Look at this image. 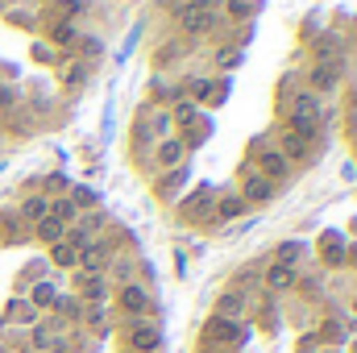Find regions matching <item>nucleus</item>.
I'll return each mask as SVG.
<instances>
[{
    "label": "nucleus",
    "mask_w": 357,
    "mask_h": 353,
    "mask_svg": "<svg viewBox=\"0 0 357 353\" xmlns=\"http://www.w3.org/2000/svg\"><path fill=\"white\" fill-rule=\"evenodd\" d=\"M104 278H108L112 287H125V283L137 278V262H133L129 254H112V262H108V270H104Z\"/></svg>",
    "instance_id": "nucleus-17"
},
{
    "label": "nucleus",
    "mask_w": 357,
    "mask_h": 353,
    "mask_svg": "<svg viewBox=\"0 0 357 353\" xmlns=\"http://www.w3.org/2000/svg\"><path fill=\"white\" fill-rule=\"evenodd\" d=\"M274 150H278L291 167L312 158V142H303V137H295V133H287V129H278V146H274Z\"/></svg>",
    "instance_id": "nucleus-14"
},
{
    "label": "nucleus",
    "mask_w": 357,
    "mask_h": 353,
    "mask_svg": "<svg viewBox=\"0 0 357 353\" xmlns=\"http://www.w3.org/2000/svg\"><path fill=\"white\" fill-rule=\"evenodd\" d=\"M46 33H50V46H63V50H71L79 42V25L75 21H63V17H50L46 21Z\"/></svg>",
    "instance_id": "nucleus-16"
},
{
    "label": "nucleus",
    "mask_w": 357,
    "mask_h": 353,
    "mask_svg": "<svg viewBox=\"0 0 357 353\" xmlns=\"http://www.w3.org/2000/svg\"><path fill=\"white\" fill-rule=\"evenodd\" d=\"M316 250H320V262L324 266H345V250H349V246H345L341 233H324Z\"/></svg>",
    "instance_id": "nucleus-18"
},
{
    "label": "nucleus",
    "mask_w": 357,
    "mask_h": 353,
    "mask_svg": "<svg viewBox=\"0 0 357 353\" xmlns=\"http://www.w3.org/2000/svg\"><path fill=\"white\" fill-rule=\"evenodd\" d=\"M150 308H154V295H150V287H146L142 278L116 287V312H121L125 320H146Z\"/></svg>",
    "instance_id": "nucleus-2"
},
{
    "label": "nucleus",
    "mask_w": 357,
    "mask_h": 353,
    "mask_svg": "<svg viewBox=\"0 0 357 353\" xmlns=\"http://www.w3.org/2000/svg\"><path fill=\"white\" fill-rule=\"evenodd\" d=\"M54 312H63V316H84V303H79L75 295H59V303H54Z\"/></svg>",
    "instance_id": "nucleus-35"
},
{
    "label": "nucleus",
    "mask_w": 357,
    "mask_h": 353,
    "mask_svg": "<svg viewBox=\"0 0 357 353\" xmlns=\"http://www.w3.org/2000/svg\"><path fill=\"white\" fill-rule=\"evenodd\" d=\"M17 108H21V96H17V88L0 84V112H17Z\"/></svg>",
    "instance_id": "nucleus-34"
},
{
    "label": "nucleus",
    "mask_w": 357,
    "mask_h": 353,
    "mask_svg": "<svg viewBox=\"0 0 357 353\" xmlns=\"http://www.w3.org/2000/svg\"><path fill=\"white\" fill-rule=\"evenodd\" d=\"M171 125H178L183 133L195 129V125H199V104H191V100H175V104H171Z\"/></svg>",
    "instance_id": "nucleus-22"
},
{
    "label": "nucleus",
    "mask_w": 357,
    "mask_h": 353,
    "mask_svg": "<svg viewBox=\"0 0 357 353\" xmlns=\"http://www.w3.org/2000/svg\"><path fill=\"white\" fill-rule=\"evenodd\" d=\"M75 299L79 303H104L108 299V278L104 274H75Z\"/></svg>",
    "instance_id": "nucleus-11"
},
{
    "label": "nucleus",
    "mask_w": 357,
    "mask_h": 353,
    "mask_svg": "<svg viewBox=\"0 0 357 353\" xmlns=\"http://www.w3.org/2000/svg\"><path fill=\"white\" fill-rule=\"evenodd\" d=\"M237 179H241V191H237V195L245 200V208H266L270 200H274V191H278V187H274L270 179H262V175H258V171H254L250 163H241V171H237Z\"/></svg>",
    "instance_id": "nucleus-4"
},
{
    "label": "nucleus",
    "mask_w": 357,
    "mask_h": 353,
    "mask_svg": "<svg viewBox=\"0 0 357 353\" xmlns=\"http://www.w3.org/2000/svg\"><path fill=\"white\" fill-rule=\"evenodd\" d=\"M187 8H199V13H216L220 8V0H183Z\"/></svg>",
    "instance_id": "nucleus-38"
},
{
    "label": "nucleus",
    "mask_w": 357,
    "mask_h": 353,
    "mask_svg": "<svg viewBox=\"0 0 357 353\" xmlns=\"http://www.w3.org/2000/svg\"><path fill=\"white\" fill-rule=\"evenodd\" d=\"M316 345H320L316 337H303V341H299V353H312V350H316Z\"/></svg>",
    "instance_id": "nucleus-39"
},
{
    "label": "nucleus",
    "mask_w": 357,
    "mask_h": 353,
    "mask_svg": "<svg viewBox=\"0 0 357 353\" xmlns=\"http://www.w3.org/2000/svg\"><path fill=\"white\" fill-rule=\"evenodd\" d=\"M183 179H187V171H183V167H175V171H167V175L158 179V183H154V191H158V195H162V200H167V195H171V191H175L178 183H183Z\"/></svg>",
    "instance_id": "nucleus-32"
},
{
    "label": "nucleus",
    "mask_w": 357,
    "mask_h": 353,
    "mask_svg": "<svg viewBox=\"0 0 357 353\" xmlns=\"http://www.w3.org/2000/svg\"><path fill=\"white\" fill-rule=\"evenodd\" d=\"M199 353H229V350H199Z\"/></svg>",
    "instance_id": "nucleus-41"
},
{
    "label": "nucleus",
    "mask_w": 357,
    "mask_h": 353,
    "mask_svg": "<svg viewBox=\"0 0 357 353\" xmlns=\"http://www.w3.org/2000/svg\"><path fill=\"white\" fill-rule=\"evenodd\" d=\"M17 216H21V225H38V220H46L50 216V195L46 191H33V195H25L21 204H17Z\"/></svg>",
    "instance_id": "nucleus-13"
},
{
    "label": "nucleus",
    "mask_w": 357,
    "mask_h": 353,
    "mask_svg": "<svg viewBox=\"0 0 357 353\" xmlns=\"http://www.w3.org/2000/svg\"><path fill=\"white\" fill-rule=\"evenodd\" d=\"M225 4V17L229 21H250L258 13V0H220Z\"/></svg>",
    "instance_id": "nucleus-30"
},
{
    "label": "nucleus",
    "mask_w": 357,
    "mask_h": 353,
    "mask_svg": "<svg viewBox=\"0 0 357 353\" xmlns=\"http://www.w3.org/2000/svg\"><path fill=\"white\" fill-rule=\"evenodd\" d=\"M29 54H33V63H46V67H59V50H54L50 42H33V46H29Z\"/></svg>",
    "instance_id": "nucleus-33"
},
{
    "label": "nucleus",
    "mask_w": 357,
    "mask_h": 353,
    "mask_svg": "<svg viewBox=\"0 0 357 353\" xmlns=\"http://www.w3.org/2000/svg\"><path fill=\"white\" fill-rule=\"evenodd\" d=\"M212 204H216V200H212V187H199V191L183 204V216L195 220V225H204V212H212Z\"/></svg>",
    "instance_id": "nucleus-21"
},
{
    "label": "nucleus",
    "mask_w": 357,
    "mask_h": 353,
    "mask_svg": "<svg viewBox=\"0 0 357 353\" xmlns=\"http://www.w3.org/2000/svg\"><path fill=\"white\" fill-rule=\"evenodd\" d=\"M175 59H183V42H178V38H171L167 46H158V50H154V59H150V63H154V71H167Z\"/></svg>",
    "instance_id": "nucleus-29"
},
{
    "label": "nucleus",
    "mask_w": 357,
    "mask_h": 353,
    "mask_svg": "<svg viewBox=\"0 0 357 353\" xmlns=\"http://www.w3.org/2000/svg\"><path fill=\"white\" fill-rule=\"evenodd\" d=\"M88 13H91V0H54V17H63V21H79Z\"/></svg>",
    "instance_id": "nucleus-28"
},
{
    "label": "nucleus",
    "mask_w": 357,
    "mask_h": 353,
    "mask_svg": "<svg viewBox=\"0 0 357 353\" xmlns=\"http://www.w3.org/2000/svg\"><path fill=\"white\" fill-rule=\"evenodd\" d=\"M250 337V324L241 320H225V316H208L199 329V350H237Z\"/></svg>",
    "instance_id": "nucleus-1"
},
{
    "label": "nucleus",
    "mask_w": 357,
    "mask_h": 353,
    "mask_svg": "<svg viewBox=\"0 0 357 353\" xmlns=\"http://www.w3.org/2000/svg\"><path fill=\"white\" fill-rule=\"evenodd\" d=\"M250 308H254V295H250V291H237V287H229V291L216 299L212 316H225V320H241V324H245Z\"/></svg>",
    "instance_id": "nucleus-9"
},
{
    "label": "nucleus",
    "mask_w": 357,
    "mask_h": 353,
    "mask_svg": "<svg viewBox=\"0 0 357 353\" xmlns=\"http://www.w3.org/2000/svg\"><path fill=\"white\" fill-rule=\"evenodd\" d=\"M183 158H187V150H183L178 133L162 137V142H158V150H154V163H158V171H175V167H183Z\"/></svg>",
    "instance_id": "nucleus-15"
},
{
    "label": "nucleus",
    "mask_w": 357,
    "mask_h": 353,
    "mask_svg": "<svg viewBox=\"0 0 357 353\" xmlns=\"http://www.w3.org/2000/svg\"><path fill=\"white\" fill-rule=\"evenodd\" d=\"M216 13H199V8H187L183 0L175 4V25H178V33L175 38H199V33H212L216 29Z\"/></svg>",
    "instance_id": "nucleus-6"
},
{
    "label": "nucleus",
    "mask_w": 357,
    "mask_h": 353,
    "mask_svg": "<svg viewBox=\"0 0 357 353\" xmlns=\"http://www.w3.org/2000/svg\"><path fill=\"white\" fill-rule=\"evenodd\" d=\"M91 80V63L84 59H59V84L67 91H79Z\"/></svg>",
    "instance_id": "nucleus-12"
},
{
    "label": "nucleus",
    "mask_w": 357,
    "mask_h": 353,
    "mask_svg": "<svg viewBox=\"0 0 357 353\" xmlns=\"http://www.w3.org/2000/svg\"><path fill=\"white\" fill-rule=\"evenodd\" d=\"M345 266H357V246L354 250H345Z\"/></svg>",
    "instance_id": "nucleus-40"
},
{
    "label": "nucleus",
    "mask_w": 357,
    "mask_h": 353,
    "mask_svg": "<svg viewBox=\"0 0 357 353\" xmlns=\"http://www.w3.org/2000/svg\"><path fill=\"white\" fill-rule=\"evenodd\" d=\"M212 212H216L220 220H237V216L245 212V200H241L237 191H225V195H220V200L212 204Z\"/></svg>",
    "instance_id": "nucleus-23"
},
{
    "label": "nucleus",
    "mask_w": 357,
    "mask_h": 353,
    "mask_svg": "<svg viewBox=\"0 0 357 353\" xmlns=\"http://www.w3.org/2000/svg\"><path fill=\"white\" fill-rule=\"evenodd\" d=\"M354 353H357V345H354Z\"/></svg>",
    "instance_id": "nucleus-42"
},
{
    "label": "nucleus",
    "mask_w": 357,
    "mask_h": 353,
    "mask_svg": "<svg viewBox=\"0 0 357 353\" xmlns=\"http://www.w3.org/2000/svg\"><path fill=\"white\" fill-rule=\"evenodd\" d=\"M125 350L129 353H158L162 350V329L146 320H125Z\"/></svg>",
    "instance_id": "nucleus-3"
},
{
    "label": "nucleus",
    "mask_w": 357,
    "mask_h": 353,
    "mask_svg": "<svg viewBox=\"0 0 357 353\" xmlns=\"http://www.w3.org/2000/svg\"><path fill=\"white\" fill-rule=\"evenodd\" d=\"M75 250L67 246V241H59V246H50V266H59V270H75Z\"/></svg>",
    "instance_id": "nucleus-31"
},
{
    "label": "nucleus",
    "mask_w": 357,
    "mask_h": 353,
    "mask_svg": "<svg viewBox=\"0 0 357 353\" xmlns=\"http://www.w3.org/2000/svg\"><path fill=\"white\" fill-rule=\"evenodd\" d=\"M154 129H158V137H171V112H154Z\"/></svg>",
    "instance_id": "nucleus-37"
},
{
    "label": "nucleus",
    "mask_w": 357,
    "mask_h": 353,
    "mask_svg": "<svg viewBox=\"0 0 357 353\" xmlns=\"http://www.w3.org/2000/svg\"><path fill=\"white\" fill-rule=\"evenodd\" d=\"M67 229H71V225H63V220H54V216H46V220H38V225L29 229V237H38V241H42V246L50 250V246H59V241L67 237Z\"/></svg>",
    "instance_id": "nucleus-19"
},
{
    "label": "nucleus",
    "mask_w": 357,
    "mask_h": 353,
    "mask_svg": "<svg viewBox=\"0 0 357 353\" xmlns=\"http://www.w3.org/2000/svg\"><path fill=\"white\" fill-rule=\"evenodd\" d=\"M282 112L295 117V121H316V125H320V117H324V100H320L316 91L299 88V91H291V96L282 100Z\"/></svg>",
    "instance_id": "nucleus-7"
},
{
    "label": "nucleus",
    "mask_w": 357,
    "mask_h": 353,
    "mask_svg": "<svg viewBox=\"0 0 357 353\" xmlns=\"http://www.w3.org/2000/svg\"><path fill=\"white\" fill-rule=\"evenodd\" d=\"M59 303V287L54 283H33V291H29V308H54Z\"/></svg>",
    "instance_id": "nucleus-27"
},
{
    "label": "nucleus",
    "mask_w": 357,
    "mask_h": 353,
    "mask_svg": "<svg viewBox=\"0 0 357 353\" xmlns=\"http://www.w3.org/2000/svg\"><path fill=\"white\" fill-rule=\"evenodd\" d=\"M341 75H345V59H333V63H316V67H307V91L324 96V91H333L337 84H341Z\"/></svg>",
    "instance_id": "nucleus-10"
},
{
    "label": "nucleus",
    "mask_w": 357,
    "mask_h": 353,
    "mask_svg": "<svg viewBox=\"0 0 357 353\" xmlns=\"http://www.w3.org/2000/svg\"><path fill=\"white\" fill-rule=\"evenodd\" d=\"M303 254H307V246H303V241H282V246L274 250V258H270V262H274V266H291V270H299L295 262H299Z\"/></svg>",
    "instance_id": "nucleus-25"
},
{
    "label": "nucleus",
    "mask_w": 357,
    "mask_h": 353,
    "mask_svg": "<svg viewBox=\"0 0 357 353\" xmlns=\"http://www.w3.org/2000/svg\"><path fill=\"white\" fill-rule=\"evenodd\" d=\"M0 241H4V246L25 241V225H21V216H17V212H0Z\"/></svg>",
    "instance_id": "nucleus-24"
},
{
    "label": "nucleus",
    "mask_w": 357,
    "mask_h": 353,
    "mask_svg": "<svg viewBox=\"0 0 357 353\" xmlns=\"http://www.w3.org/2000/svg\"><path fill=\"white\" fill-rule=\"evenodd\" d=\"M75 46H79V50H84V54H88V59H96V54H100V50H104V46H100V42H96V38H84V33H79V42H75ZM88 59H84V63H88Z\"/></svg>",
    "instance_id": "nucleus-36"
},
{
    "label": "nucleus",
    "mask_w": 357,
    "mask_h": 353,
    "mask_svg": "<svg viewBox=\"0 0 357 353\" xmlns=\"http://www.w3.org/2000/svg\"><path fill=\"white\" fill-rule=\"evenodd\" d=\"M241 59H245L241 46H216V50H212V67H216V71H233Z\"/></svg>",
    "instance_id": "nucleus-26"
},
{
    "label": "nucleus",
    "mask_w": 357,
    "mask_h": 353,
    "mask_svg": "<svg viewBox=\"0 0 357 353\" xmlns=\"http://www.w3.org/2000/svg\"><path fill=\"white\" fill-rule=\"evenodd\" d=\"M250 167H254V171H258L262 179H270L274 187H278V183H287V179L295 175V167H291V163H287V158H282V154H278L274 146H270V150H258Z\"/></svg>",
    "instance_id": "nucleus-8"
},
{
    "label": "nucleus",
    "mask_w": 357,
    "mask_h": 353,
    "mask_svg": "<svg viewBox=\"0 0 357 353\" xmlns=\"http://www.w3.org/2000/svg\"><path fill=\"white\" fill-rule=\"evenodd\" d=\"M112 254H116V241H112V237H96L91 246L79 250V258H75V270H71V274H104L108 262H112Z\"/></svg>",
    "instance_id": "nucleus-5"
},
{
    "label": "nucleus",
    "mask_w": 357,
    "mask_h": 353,
    "mask_svg": "<svg viewBox=\"0 0 357 353\" xmlns=\"http://www.w3.org/2000/svg\"><path fill=\"white\" fill-rule=\"evenodd\" d=\"M299 283V270H291V266H266V274H262V287L266 291H291Z\"/></svg>",
    "instance_id": "nucleus-20"
}]
</instances>
